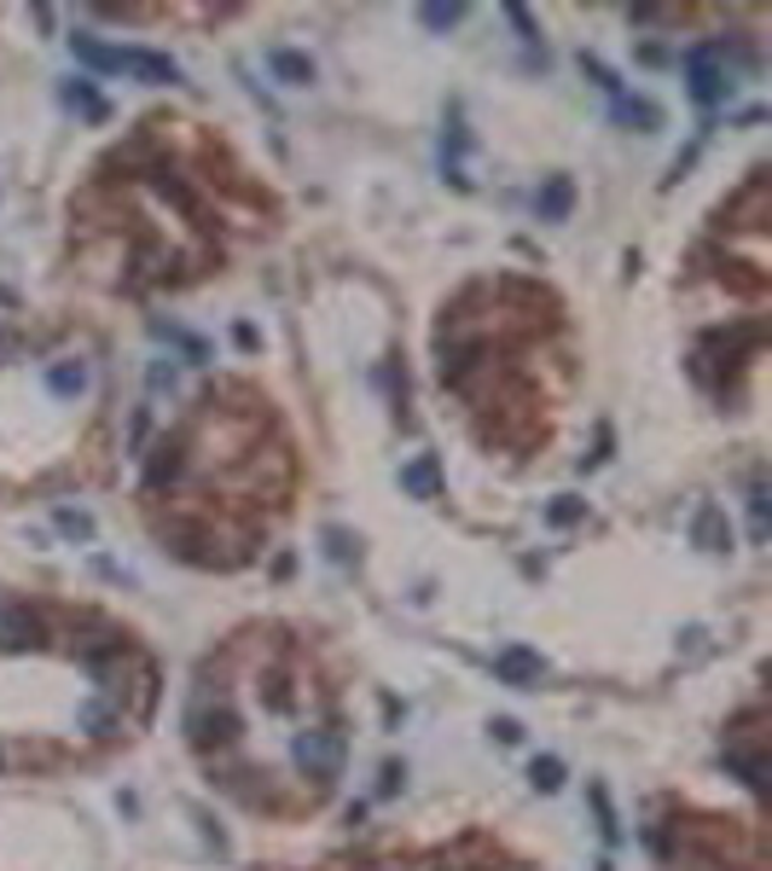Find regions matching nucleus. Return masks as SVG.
Segmentation results:
<instances>
[{"mask_svg":"<svg viewBox=\"0 0 772 871\" xmlns=\"http://www.w3.org/2000/svg\"><path fill=\"white\" fill-rule=\"evenodd\" d=\"M291 761H296L314 784L338 779V773H343V732H338V727H308V732H296Z\"/></svg>","mask_w":772,"mask_h":871,"instance_id":"f257e3e1","label":"nucleus"},{"mask_svg":"<svg viewBox=\"0 0 772 871\" xmlns=\"http://www.w3.org/2000/svg\"><path fill=\"white\" fill-rule=\"evenodd\" d=\"M726 64V41H703L685 53V76H692V99L697 105H720V99L732 93V76L720 71Z\"/></svg>","mask_w":772,"mask_h":871,"instance_id":"f03ea898","label":"nucleus"},{"mask_svg":"<svg viewBox=\"0 0 772 871\" xmlns=\"http://www.w3.org/2000/svg\"><path fill=\"white\" fill-rule=\"evenodd\" d=\"M494 674L506 680V685H541L546 662H541V651H529V645H506V651L494 657Z\"/></svg>","mask_w":772,"mask_h":871,"instance_id":"7ed1b4c3","label":"nucleus"},{"mask_svg":"<svg viewBox=\"0 0 772 871\" xmlns=\"http://www.w3.org/2000/svg\"><path fill=\"white\" fill-rule=\"evenodd\" d=\"M123 53V71L128 76H140V81H180V64L169 59V53H151V47H116Z\"/></svg>","mask_w":772,"mask_h":871,"instance_id":"20e7f679","label":"nucleus"},{"mask_svg":"<svg viewBox=\"0 0 772 871\" xmlns=\"http://www.w3.org/2000/svg\"><path fill=\"white\" fill-rule=\"evenodd\" d=\"M71 53H76V64H88V71H99V76H123V53L116 47H105L99 36H71Z\"/></svg>","mask_w":772,"mask_h":871,"instance_id":"39448f33","label":"nucleus"},{"mask_svg":"<svg viewBox=\"0 0 772 871\" xmlns=\"http://www.w3.org/2000/svg\"><path fill=\"white\" fill-rule=\"evenodd\" d=\"M267 71H274L284 88H308V81H314V59L296 53V47H267Z\"/></svg>","mask_w":772,"mask_h":871,"instance_id":"423d86ee","label":"nucleus"},{"mask_svg":"<svg viewBox=\"0 0 772 871\" xmlns=\"http://www.w3.org/2000/svg\"><path fill=\"white\" fill-rule=\"evenodd\" d=\"M692 541H697L703 552H726V546H732L726 512H720V506H697V517H692Z\"/></svg>","mask_w":772,"mask_h":871,"instance_id":"0eeeda50","label":"nucleus"},{"mask_svg":"<svg viewBox=\"0 0 772 871\" xmlns=\"http://www.w3.org/2000/svg\"><path fill=\"white\" fill-rule=\"evenodd\" d=\"M401 489H407L413 500H435V494H442V465H435L430 454L407 459V465H401Z\"/></svg>","mask_w":772,"mask_h":871,"instance_id":"6e6552de","label":"nucleus"},{"mask_svg":"<svg viewBox=\"0 0 772 871\" xmlns=\"http://www.w3.org/2000/svg\"><path fill=\"white\" fill-rule=\"evenodd\" d=\"M0 645L7 651H36L41 645V622L29 610H7L0 616Z\"/></svg>","mask_w":772,"mask_h":871,"instance_id":"1a4fd4ad","label":"nucleus"},{"mask_svg":"<svg viewBox=\"0 0 772 871\" xmlns=\"http://www.w3.org/2000/svg\"><path fill=\"white\" fill-rule=\"evenodd\" d=\"M569 204H575V187H569V175H546L541 198H534V210H541V222H564Z\"/></svg>","mask_w":772,"mask_h":871,"instance_id":"9d476101","label":"nucleus"},{"mask_svg":"<svg viewBox=\"0 0 772 871\" xmlns=\"http://www.w3.org/2000/svg\"><path fill=\"white\" fill-rule=\"evenodd\" d=\"M81 732H88V739H116V732H123V715L111 709L105 697H93V703H81Z\"/></svg>","mask_w":772,"mask_h":871,"instance_id":"9b49d317","label":"nucleus"},{"mask_svg":"<svg viewBox=\"0 0 772 871\" xmlns=\"http://www.w3.org/2000/svg\"><path fill=\"white\" fill-rule=\"evenodd\" d=\"M616 123L650 134V128H662V111L650 105V99H628V93H616Z\"/></svg>","mask_w":772,"mask_h":871,"instance_id":"f8f14e48","label":"nucleus"},{"mask_svg":"<svg viewBox=\"0 0 772 871\" xmlns=\"http://www.w3.org/2000/svg\"><path fill=\"white\" fill-rule=\"evenodd\" d=\"M151 331H157L163 343H175V349H180V355H187V361H210V343H204V338H192L187 326H169V320H157Z\"/></svg>","mask_w":772,"mask_h":871,"instance_id":"ddd939ff","label":"nucleus"},{"mask_svg":"<svg viewBox=\"0 0 772 871\" xmlns=\"http://www.w3.org/2000/svg\"><path fill=\"white\" fill-rule=\"evenodd\" d=\"M47 383H53V395H81V390H88V366H81V361H59L53 373H47Z\"/></svg>","mask_w":772,"mask_h":871,"instance_id":"4468645a","label":"nucleus"},{"mask_svg":"<svg viewBox=\"0 0 772 871\" xmlns=\"http://www.w3.org/2000/svg\"><path fill=\"white\" fill-rule=\"evenodd\" d=\"M581 517H586V500H581V494H558V500L546 506V523H552V529H575Z\"/></svg>","mask_w":772,"mask_h":871,"instance_id":"2eb2a0df","label":"nucleus"},{"mask_svg":"<svg viewBox=\"0 0 772 871\" xmlns=\"http://www.w3.org/2000/svg\"><path fill=\"white\" fill-rule=\"evenodd\" d=\"M529 784H534V791H546V796L564 791V761L558 756H534L529 761Z\"/></svg>","mask_w":772,"mask_h":871,"instance_id":"dca6fc26","label":"nucleus"},{"mask_svg":"<svg viewBox=\"0 0 772 871\" xmlns=\"http://www.w3.org/2000/svg\"><path fill=\"white\" fill-rule=\"evenodd\" d=\"M418 18H425V29H453V24L465 18V7H459V0H430Z\"/></svg>","mask_w":772,"mask_h":871,"instance_id":"f3484780","label":"nucleus"},{"mask_svg":"<svg viewBox=\"0 0 772 871\" xmlns=\"http://www.w3.org/2000/svg\"><path fill=\"white\" fill-rule=\"evenodd\" d=\"M163 477H180V447H175V442H163L157 459H151V471H145L151 489H163Z\"/></svg>","mask_w":772,"mask_h":871,"instance_id":"a211bd4d","label":"nucleus"},{"mask_svg":"<svg viewBox=\"0 0 772 871\" xmlns=\"http://www.w3.org/2000/svg\"><path fill=\"white\" fill-rule=\"evenodd\" d=\"M53 523H59L64 534H71V541H93V517H88V512H76V506H59V512H53Z\"/></svg>","mask_w":772,"mask_h":871,"instance_id":"6ab92c4d","label":"nucleus"},{"mask_svg":"<svg viewBox=\"0 0 772 871\" xmlns=\"http://www.w3.org/2000/svg\"><path fill=\"white\" fill-rule=\"evenodd\" d=\"M64 99H71L76 111H88V116H105V99H99L88 81H71V88H64Z\"/></svg>","mask_w":772,"mask_h":871,"instance_id":"aec40b11","label":"nucleus"},{"mask_svg":"<svg viewBox=\"0 0 772 871\" xmlns=\"http://www.w3.org/2000/svg\"><path fill=\"white\" fill-rule=\"evenodd\" d=\"M581 71H586V76H593V81H598V88H610V93H622V81H616V71H610V64H604V59H593V53H581Z\"/></svg>","mask_w":772,"mask_h":871,"instance_id":"412c9836","label":"nucleus"},{"mask_svg":"<svg viewBox=\"0 0 772 871\" xmlns=\"http://www.w3.org/2000/svg\"><path fill=\"white\" fill-rule=\"evenodd\" d=\"M593 808H598V831L610 836V843H622V825H616V813H610V796H604L598 784H593Z\"/></svg>","mask_w":772,"mask_h":871,"instance_id":"4be33fe9","label":"nucleus"},{"mask_svg":"<svg viewBox=\"0 0 772 871\" xmlns=\"http://www.w3.org/2000/svg\"><path fill=\"white\" fill-rule=\"evenodd\" d=\"M749 512H755V541H767V482L749 489Z\"/></svg>","mask_w":772,"mask_h":871,"instance_id":"5701e85b","label":"nucleus"},{"mask_svg":"<svg viewBox=\"0 0 772 871\" xmlns=\"http://www.w3.org/2000/svg\"><path fill=\"white\" fill-rule=\"evenodd\" d=\"M326 552H331L338 564H349V558H355V546H349V534H343V529H326Z\"/></svg>","mask_w":772,"mask_h":871,"instance_id":"b1692460","label":"nucleus"},{"mask_svg":"<svg viewBox=\"0 0 772 871\" xmlns=\"http://www.w3.org/2000/svg\"><path fill=\"white\" fill-rule=\"evenodd\" d=\"M506 18H511V29H517L523 41H534V36H541V29H534V18H529L523 7H506Z\"/></svg>","mask_w":772,"mask_h":871,"instance_id":"393cba45","label":"nucleus"},{"mask_svg":"<svg viewBox=\"0 0 772 871\" xmlns=\"http://www.w3.org/2000/svg\"><path fill=\"white\" fill-rule=\"evenodd\" d=\"M175 378H180V373H175L169 361H157V366H151V390H157V395H163V390H175Z\"/></svg>","mask_w":772,"mask_h":871,"instance_id":"a878e982","label":"nucleus"},{"mask_svg":"<svg viewBox=\"0 0 772 871\" xmlns=\"http://www.w3.org/2000/svg\"><path fill=\"white\" fill-rule=\"evenodd\" d=\"M232 343H239L244 355H256V349H262V338H256V326H232Z\"/></svg>","mask_w":772,"mask_h":871,"instance_id":"bb28decb","label":"nucleus"},{"mask_svg":"<svg viewBox=\"0 0 772 871\" xmlns=\"http://www.w3.org/2000/svg\"><path fill=\"white\" fill-rule=\"evenodd\" d=\"M494 739H499V744H517V739H523V727H517V720H506V715H499V720H494Z\"/></svg>","mask_w":772,"mask_h":871,"instance_id":"cd10ccee","label":"nucleus"},{"mask_svg":"<svg viewBox=\"0 0 772 871\" xmlns=\"http://www.w3.org/2000/svg\"><path fill=\"white\" fill-rule=\"evenodd\" d=\"M598 871H610V866H598Z\"/></svg>","mask_w":772,"mask_h":871,"instance_id":"c85d7f7f","label":"nucleus"}]
</instances>
